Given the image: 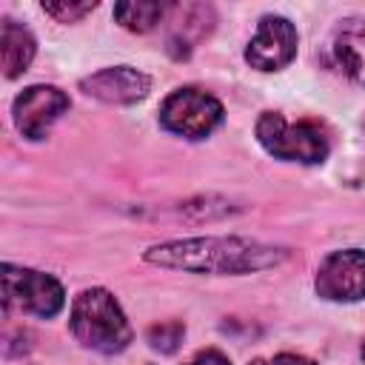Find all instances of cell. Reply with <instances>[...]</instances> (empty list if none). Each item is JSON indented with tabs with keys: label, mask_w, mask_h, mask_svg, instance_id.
I'll return each instance as SVG.
<instances>
[{
	"label": "cell",
	"mask_w": 365,
	"mask_h": 365,
	"mask_svg": "<svg viewBox=\"0 0 365 365\" xmlns=\"http://www.w3.org/2000/svg\"><path fill=\"white\" fill-rule=\"evenodd\" d=\"M145 259L163 268H180L191 274H248L282 262L285 251L240 237H200L154 245L145 251Z\"/></svg>",
	"instance_id": "6da1fadb"
},
{
	"label": "cell",
	"mask_w": 365,
	"mask_h": 365,
	"mask_svg": "<svg viewBox=\"0 0 365 365\" xmlns=\"http://www.w3.org/2000/svg\"><path fill=\"white\" fill-rule=\"evenodd\" d=\"M71 334L91 351L120 354L131 342V325L106 288H86L71 302Z\"/></svg>",
	"instance_id": "7a4b0ae2"
},
{
	"label": "cell",
	"mask_w": 365,
	"mask_h": 365,
	"mask_svg": "<svg viewBox=\"0 0 365 365\" xmlns=\"http://www.w3.org/2000/svg\"><path fill=\"white\" fill-rule=\"evenodd\" d=\"M257 140L271 157L288 160V163H305V165L322 163L331 151L328 134L322 131L319 123H314V120L288 123L277 111H262L259 114Z\"/></svg>",
	"instance_id": "3957f363"
},
{
	"label": "cell",
	"mask_w": 365,
	"mask_h": 365,
	"mask_svg": "<svg viewBox=\"0 0 365 365\" xmlns=\"http://www.w3.org/2000/svg\"><path fill=\"white\" fill-rule=\"evenodd\" d=\"M222 103L194 86L171 91L160 106V123L165 131L185 137V140H202L222 123Z\"/></svg>",
	"instance_id": "277c9868"
},
{
	"label": "cell",
	"mask_w": 365,
	"mask_h": 365,
	"mask_svg": "<svg viewBox=\"0 0 365 365\" xmlns=\"http://www.w3.org/2000/svg\"><path fill=\"white\" fill-rule=\"evenodd\" d=\"M3 305L17 308L31 317H54L66 305V291L57 277L31 271V268H17L11 262L3 265Z\"/></svg>",
	"instance_id": "5b68a950"
},
{
	"label": "cell",
	"mask_w": 365,
	"mask_h": 365,
	"mask_svg": "<svg viewBox=\"0 0 365 365\" xmlns=\"http://www.w3.org/2000/svg\"><path fill=\"white\" fill-rule=\"evenodd\" d=\"M314 288L322 299H331V302L365 299V251L345 248V251L328 254L319 262Z\"/></svg>",
	"instance_id": "8992f818"
},
{
	"label": "cell",
	"mask_w": 365,
	"mask_h": 365,
	"mask_svg": "<svg viewBox=\"0 0 365 365\" xmlns=\"http://www.w3.org/2000/svg\"><path fill=\"white\" fill-rule=\"evenodd\" d=\"M297 57V29L282 14H265L248 40L245 60L259 71H279Z\"/></svg>",
	"instance_id": "52a82bcc"
},
{
	"label": "cell",
	"mask_w": 365,
	"mask_h": 365,
	"mask_svg": "<svg viewBox=\"0 0 365 365\" xmlns=\"http://www.w3.org/2000/svg\"><path fill=\"white\" fill-rule=\"evenodd\" d=\"M68 94L60 91L57 86H29L23 88V94L14 97V125L23 137L43 140L51 131V125L68 111Z\"/></svg>",
	"instance_id": "ba28073f"
},
{
	"label": "cell",
	"mask_w": 365,
	"mask_h": 365,
	"mask_svg": "<svg viewBox=\"0 0 365 365\" xmlns=\"http://www.w3.org/2000/svg\"><path fill=\"white\" fill-rule=\"evenodd\" d=\"M80 88L103 103H117V106H128L143 100L151 91V77L131 68V66H111V68H100L94 74H88Z\"/></svg>",
	"instance_id": "9c48e42d"
},
{
	"label": "cell",
	"mask_w": 365,
	"mask_h": 365,
	"mask_svg": "<svg viewBox=\"0 0 365 365\" xmlns=\"http://www.w3.org/2000/svg\"><path fill=\"white\" fill-rule=\"evenodd\" d=\"M334 57L339 68L365 86V17L345 20L334 34Z\"/></svg>",
	"instance_id": "30bf717a"
},
{
	"label": "cell",
	"mask_w": 365,
	"mask_h": 365,
	"mask_svg": "<svg viewBox=\"0 0 365 365\" xmlns=\"http://www.w3.org/2000/svg\"><path fill=\"white\" fill-rule=\"evenodd\" d=\"M37 43L26 26H17L14 20H3V37H0V57H3V74L9 80L20 77L29 63L34 60Z\"/></svg>",
	"instance_id": "8fae6325"
},
{
	"label": "cell",
	"mask_w": 365,
	"mask_h": 365,
	"mask_svg": "<svg viewBox=\"0 0 365 365\" xmlns=\"http://www.w3.org/2000/svg\"><path fill=\"white\" fill-rule=\"evenodd\" d=\"M171 6L165 3H148V0H137V3H117L114 6V20L128 29V31H137V34H145L151 31L168 11Z\"/></svg>",
	"instance_id": "7c38bea8"
},
{
	"label": "cell",
	"mask_w": 365,
	"mask_h": 365,
	"mask_svg": "<svg viewBox=\"0 0 365 365\" xmlns=\"http://www.w3.org/2000/svg\"><path fill=\"white\" fill-rule=\"evenodd\" d=\"M182 336H185V325H182V322H177V319H171V322H160V325H151V328H148V334H145L148 345H151L154 351H160V354H174V351L180 348Z\"/></svg>",
	"instance_id": "4fadbf2b"
},
{
	"label": "cell",
	"mask_w": 365,
	"mask_h": 365,
	"mask_svg": "<svg viewBox=\"0 0 365 365\" xmlns=\"http://www.w3.org/2000/svg\"><path fill=\"white\" fill-rule=\"evenodd\" d=\"M94 9H97V3H66V0H60V3H43V11L51 14L57 23H77L80 17H86Z\"/></svg>",
	"instance_id": "5bb4252c"
},
{
	"label": "cell",
	"mask_w": 365,
	"mask_h": 365,
	"mask_svg": "<svg viewBox=\"0 0 365 365\" xmlns=\"http://www.w3.org/2000/svg\"><path fill=\"white\" fill-rule=\"evenodd\" d=\"M251 365H317V362L302 356V354H277V356H268V359H254Z\"/></svg>",
	"instance_id": "9a60e30c"
},
{
	"label": "cell",
	"mask_w": 365,
	"mask_h": 365,
	"mask_svg": "<svg viewBox=\"0 0 365 365\" xmlns=\"http://www.w3.org/2000/svg\"><path fill=\"white\" fill-rule=\"evenodd\" d=\"M185 365H231L228 362V356L222 354V351H217V348H208V351H200L191 362H185Z\"/></svg>",
	"instance_id": "2e32d148"
},
{
	"label": "cell",
	"mask_w": 365,
	"mask_h": 365,
	"mask_svg": "<svg viewBox=\"0 0 365 365\" xmlns=\"http://www.w3.org/2000/svg\"><path fill=\"white\" fill-rule=\"evenodd\" d=\"M208 9H211V6H197V11H194V20H185V23H188L185 29H191V23H197V20H200V17H202ZM171 46H185V37H182V31H180V34H171Z\"/></svg>",
	"instance_id": "e0dca14e"
},
{
	"label": "cell",
	"mask_w": 365,
	"mask_h": 365,
	"mask_svg": "<svg viewBox=\"0 0 365 365\" xmlns=\"http://www.w3.org/2000/svg\"><path fill=\"white\" fill-rule=\"evenodd\" d=\"M362 359H365V342H362Z\"/></svg>",
	"instance_id": "ac0fdd59"
}]
</instances>
